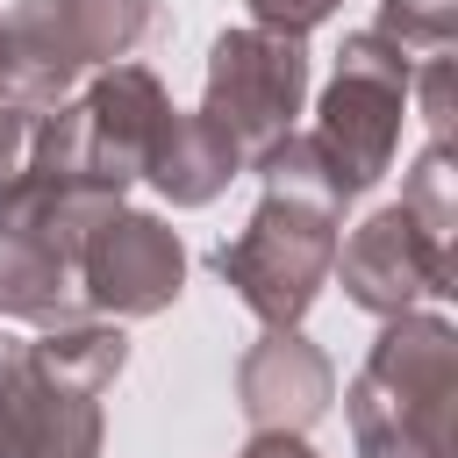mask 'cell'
Segmentation results:
<instances>
[{
    "mask_svg": "<svg viewBox=\"0 0 458 458\" xmlns=\"http://www.w3.org/2000/svg\"><path fill=\"white\" fill-rule=\"evenodd\" d=\"M29 358H36V372H50L72 394H107L129 365V336H122V322L79 308V315L50 322L43 336H29Z\"/></svg>",
    "mask_w": 458,
    "mask_h": 458,
    "instance_id": "cell-12",
    "label": "cell"
},
{
    "mask_svg": "<svg viewBox=\"0 0 458 458\" xmlns=\"http://www.w3.org/2000/svg\"><path fill=\"white\" fill-rule=\"evenodd\" d=\"M408 79H415V57L394 36H379V29H351L344 36L336 72H329L322 107H315V129H308L322 165L336 172L344 200L372 193L394 172L401 114H408Z\"/></svg>",
    "mask_w": 458,
    "mask_h": 458,
    "instance_id": "cell-3",
    "label": "cell"
},
{
    "mask_svg": "<svg viewBox=\"0 0 458 458\" xmlns=\"http://www.w3.org/2000/svg\"><path fill=\"white\" fill-rule=\"evenodd\" d=\"M79 308H86V301H79V272H72V265H57V258L36 250V243L0 236V315H7V322L50 329V322H64V315H79Z\"/></svg>",
    "mask_w": 458,
    "mask_h": 458,
    "instance_id": "cell-13",
    "label": "cell"
},
{
    "mask_svg": "<svg viewBox=\"0 0 458 458\" xmlns=\"http://www.w3.org/2000/svg\"><path fill=\"white\" fill-rule=\"evenodd\" d=\"M236 458H315V451H308V437H293V429H250V444H243Z\"/></svg>",
    "mask_w": 458,
    "mask_h": 458,
    "instance_id": "cell-19",
    "label": "cell"
},
{
    "mask_svg": "<svg viewBox=\"0 0 458 458\" xmlns=\"http://www.w3.org/2000/svg\"><path fill=\"white\" fill-rule=\"evenodd\" d=\"M401 208H408L429 236L451 243V229H458V172H451V143H422V157H415L408 179H401Z\"/></svg>",
    "mask_w": 458,
    "mask_h": 458,
    "instance_id": "cell-14",
    "label": "cell"
},
{
    "mask_svg": "<svg viewBox=\"0 0 458 458\" xmlns=\"http://www.w3.org/2000/svg\"><path fill=\"white\" fill-rule=\"evenodd\" d=\"M379 36H394L401 50H451L458 36V0H379Z\"/></svg>",
    "mask_w": 458,
    "mask_h": 458,
    "instance_id": "cell-16",
    "label": "cell"
},
{
    "mask_svg": "<svg viewBox=\"0 0 458 458\" xmlns=\"http://www.w3.org/2000/svg\"><path fill=\"white\" fill-rule=\"evenodd\" d=\"M265 200L250 208V222L215 250V272L222 286L265 322V329H293L315 293L329 286V265H336V236H344V186L336 172L322 165L315 136L286 129L265 157H250Z\"/></svg>",
    "mask_w": 458,
    "mask_h": 458,
    "instance_id": "cell-1",
    "label": "cell"
},
{
    "mask_svg": "<svg viewBox=\"0 0 458 458\" xmlns=\"http://www.w3.org/2000/svg\"><path fill=\"white\" fill-rule=\"evenodd\" d=\"M236 172H243V157L229 150V136L208 129V122L186 114V107L172 114V129L157 136V150H150V165H143V179H150L172 208H208V200H222Z\"/></svg>",
    "mask_w": 458,
    "mask_h": 458,
    "instance_id": "cell-11",
    "label": "cell"
},
{
    "mask_svg": "<svg viewBox=\"0 0 458 458\" xmlns=\"http://www.w3.org/2000/svg\"><path fill=\"white\" fill-rule=\"evenodd\" d=\"M336 7H344V0H250V21L272 29V36H308V29H322Z\"/></svg>",
    "mask_w": 458,
    "mask_h": 458,
    "instance_id": "cell-18",
    "label": "cell"
},
{
    "mask_svg": "<svg viewBox=\"0 0 458 458\" xmlns=\"http://www.w3.org/2000/svg\"><path fill=\"white\" fill-rule=\"evenodd\" d=\"M329 401H336V365H329L322 344L301 336V322L293 329H265L236 358V408H243L250 429H293V437H308L329 415Z\"/></svg>",
    "mask_w": 458,
    "mask_h": 458,
    "instance_id": "cell-9",
    "label": "cell"
},
{
    "mask_svg": "<svg viewBox=\"0 0 458 458\" xmlns=\"http://www.w3.org/2000/svg\"><path fill=\"white\" fill-rule=\"evenodd\" d=\"M79 301L86 315H107V322H143V315H165L186 286V243L165 215H143V208H114L86 229L79 243Z\"/></svg>",
    "mask_w": 458,
    "mask_h": 458,
    "instance_id": "cell-6",
    "label": "cell"
},
{
    "mask_svg": "<svg viewBox=\"0 0 458 458\" xmlns=\"http://www.w3.org/2000/svg\"><path fill=\"white\" fill-rule=\"evenodd\" d=\"M451 72H458V57L451 50H429V64H415V79H408V93L422 100L429 143H451Z\"/></svg>",
    "mask_w": 458,
    "mask_h": 458,
    "instance_id": "cell-17",
    "label": "cell"
},
{
    "mask_svg": "<svg viewBox=\"0 0 458 458\" xmlns=\"http://www.w3.org/2000/svg\"><path fill=\"white\" fill-rule=\"evenodd\" d=\"M329 272L344 279V301L365 308V315H379V322L408 315L415 301H451L458 293L451 243L429 236L401 200L379 208V215H365L351 236H336V265Z\"/></svg>",
    "mask_w": 458,
    "mask_h": 458,
    "instance_id": "cell-7",
    "label": "cell"
},
{
    "mask_svg": "<svg viewBox=\"0 0 458 458\" xmlns=\"http://www.w3.org/2000/svg\"><path fill=\"white\" fill-rule=\"evenodd\" d=\"M157 29V0H21L0 14V36L43 107H57L86 72L122 64Z\"/></svg>",
    "mask_w": 458,
    "mask_h": 458,
    "instance_id": "cell-5",
    "label": "cell"
},
{
    "mask_svg": "<svg viewBox=\"0 0 458 458\" xmlns=\"http://www.w3.org/2000/svg\"><path fill=\"white\" fill-rule=\"evenodd\" d=\"M43 114H50V107H43V93L29 86V72L14 64V50H7V36H0V179L21 165L29 129H36Z\"/></svg>",
    "mask_w": 458,
    "mask_h": 458,
    "instance_id": "cell-15",
    "label": "cell"
},
{
    "mask_svg": "<svg viewBox=\"0 0 458 458\" xmlns=\"http://www.w3.org/2000/svg\"><path fill=\"white\" fill-rule=\"evenodd\" d=\"M301 100H308V50H301V36H272V29L243 21V29H222L208 43V86H200L193 114L229 136L243 172H250V157H265L293 129Z\"/></svg>",
    "mask_w": 458,
    "mask_h": 458,
    "instance_id": "cell-4",
    "label": "cell"
},
{
    "mask_svg": "<svg viewBox=\"0 0 458 458\" xmlns=\"http://www.w3.org/2000/svg\"><path fill=\"white\" fill-rule=\"evenodd\" d=\"M122 200L100 193V186H79V179H57V172H36V165H14L0 179V236L14 243H36L50 250L57 265H79V243L100 215H114Z\"/></svg>",
    "mask_w": 458,
    "mask_h": 458,
    "instance_id": "cell-10",
    "label": "cell"
},
{
    "mask_svg": "<svg viewBox=\"0 0 458 458\" xmlns=\"http://www.w3.org/2000/svg\"><path fill=\"white\" fill-rule=\"evenodd\" d=\"M0 458H100V394L36 372L21 336H0Z\"/></svg>",
    "mask_w": 458,
    "mask_h": 458,
    "instance_id": "cell-8",
    "label": "cell"
},
{
    "mask_svg": "<svg viewBox=\"0 0 458 458\" xmlns=\"http://www.w3.org/2000/svg\"><path fill=\"white\" fill-rule=\"evenodd\" d=\"M358 458H451L458 451V329L408 308L379 329L344 386Z\"/></svg>",
    "mask_w": 458,
    "mask_h": 458,
    "instance_id": "cell-2",
    "label": "cell"
}]
</instances>
